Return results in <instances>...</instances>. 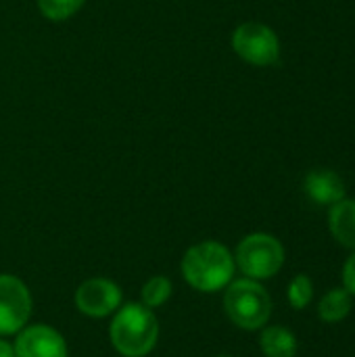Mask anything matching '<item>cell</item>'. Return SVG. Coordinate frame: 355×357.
Segmentation results:
<instances>
[{"mask_svg":"<svg viewBox=\"0 0 355 357\" xmlns=\"http://www.w3.org/2000/svg\"><path fill=\"white\" fill-rule=\"evenodd\" d=\"M232 50L249 65L270 67L280 56V42L272 27L247 21L232 31Z\"/></svg>","mask_w":355,"mask_h":357,"instance_id":"obj_5","label":"cell"},{"mask_svg":"<svg viewBox=\"0 0 355 357\" xmlns=\"http://www.w3.org/2000/svg\"><path fill=\"white\" fill-rule=\"evenodd\" d=\"M343 289L349 295H355V251L343 268Z\"/></svg>","mask_w":355,"mask_h":357,"instance_id":"obj_16","label":"cell"},{"mask_svg":"<svg viewBox=\"0 0 355 357\" xmlns=\"http://www.w3.org/2000/svg\"><path fill=\"white\" fill-rule=\"evenodd\" d=\"M349 312H352V295L345 289L328 291L318 305V316L326 324H335V322L345 320L349 316Z\"/></svg>","mask_w":355,"mask_h":357,"instance_id":"obj_12","label":"cell"},{"mask_svg":"<svg viewBox=\"0 0 355 357\" xmlns=\"http://www.w3.org/2000/svg\"><path fill=\"white\" fill-rule=\"evenodd\" d=\"M224 310L239 328L259 331L270 320L272 299L257 280L241 278L228 284L224 295Z\"/></svg>","mask_w":355,"mask_h":357,"instance_id":"obj_3","label":"cell"},{"mask_svg":"<svg viewBox=\"0 0 355 357\" xmlns=\"http://www.w3.org/2000/svg\"><path fill=\"white\" fill-rule=\"evenodd\" d=\"M109 335L119 356L144 357L157 345L159 324L153 310L142 303H128L115 314Z\"/></svg>","mask_w":355,"mask_h":357,"instance_id":"obj_2","label":"cell"},{"mask_svg":"<svg viewBox=\"0 0 355 357\" xmlns=\"http://www.w3.org/2000/svg\"><path fill=\"white\" fill-rule=\"evenodd\" d=\"M15 356L17 357H67L65 339L46 324L25 326L17 333L15 341Z\"/></svg>","mask_w":355,"mask_h":357,"instance_id":"obj_8","label":"cell"},{"mask_svg":"<svg viewBox=\"0 0 355 357\" xmlns=\"http://www.w3.org/2000/svg\"><path fill=\"white\" fill-rule=\"evenodd\" d=\"M328 226L333 236L347 249L355 251V201L343 199L333 205L328 215Z\"/></svg>","mask_w":355,"mask_h":357,"instance_id":"obj_10","label":"cell"},{"mask_svg":"<svg viewBox=\"0 0 355 357\" xmlns=\"http://www.w3.org/2000/svg\"><path fill=\"white\" fill-rule=\"evenodd\" d=\"M234 264L251 280H268L276 276L285 264V249L272 234L255 232L245 236L234 253Z\"/></svg>","mask_w":355,"mask_h":357,"instance_id":"obj_4","label":"cell"},{"mask_svg":"<svg viewBox=\"0 0 355 357\" xmlns=\"http://www.w3.org/2000/svg\"><path fill=\"white\" fill-rule=\"evenodd\" d=\"M180 270L192 289L201 293H216L232 282L236 264L228 247L218 241H203L184 253Z\"/></svg>","mask_w":355,"mask_h":357,"instance_id":"obj_1","label":"cell"},{"mask_svg":"<svg viewBox=\"0 0 355 357\" xmlns=\"http://www.w3.org/2000/svg\"><path fill=\"white\" fill-rule=\"evenodd\" d=\"M312 297H314V284H312L310 276H305V274L295 276L291 280V284H289V303H291V307L305 310L310 305Z\"/></svg>","mask_w":355,"mask_h":357,"instance_id":"obj_15","label":"cell"},{"mask_svg":"<svg viewBox=\"0 0 355 357\" xmlns=\"http://www.w3.org/2000/svg\"><path fill=\"white\" fill-rule=\"evenodd\" d=\"M218 357H232V356H218Z\"/></svg>","mask_w":355,"mask_h":357,"instance_id":"obj_18","label":"cell"},{"mask_svg":"<svg viewBox=\"0 0 355 357\" xmlns=\"http://www.w3.org/2000/svg\"><path fill=\"white\" fill-rule=\"evenodd\" d=\"M259 347L266 357H295L297 356V339L285 326H268L262 331Z\"/></svg>","mask_w":355,"mask_h":357,"instance_id":"obj_11","label":"cell"},{"mask_svg":"<svg viewBox=\"0 0 355 357\" xmlns=\"http://www.w3.org/2000/svg\"><path fill=\"white\" fill-rule=\"evenodd\" d=\"M40 13L48 19V21H65L69 17H73L86 0H36Z\"/></svg>","mask_w":355,"mask_h":357,"instance_id":"obj_14","label":"cell"},{"mask_svg":"<svg viewBox=\"0 0 355 357\" xmlns=\"http://www.w3.org/2000/svg\"><path fill=\"white\" fill-rule=\"evenodd\" d=\"M305 195L318 205H335L345 199V184L339 174L331 169H314L303 182Z\"/></svg>","mask_w":355,"mask_h":357,"instance_id":"obj_9","label":"cell"},{"mask_svg":"<svg viewBox=\"0 0 355 357\" xmlns=\"http://www.w3.org/2000/svg\"><path fill=\"white\" fill-rule=\"evenodd\" d=\"M31 316L27 287L10 274H0V335H17Z\"/></svg>","mask_w":355,"mask_h":357,"instance_id":"obj_6","label":"cell"},{"mask_svg":"<svg viewBox=\"0 0 355 357\" xmlns=\"http://www.w3.org/2000/svg\"><path fill=\"white\" fill-rule=\"evenodd\" d=\"M0 357H17L15 356V347L2 339H0Z\"/></svg>","mask_w":355,"mask_h":357,"instance_id":"obj_17","label":"cell"},{"mask_svg":"<svg viewBox=\"0 0 355 357\" xmlns=\"http://www.w3.org/2000/svg\"><path fill=\"white\" fill-rule=\"evenodd\" d=\"M75 305L90 318L111 316L121 305V289L109 278H90L75 291Z\"/></svg>","mask_w":355,"mask_h":357,"instance_id":"obj_7","label":"cell"},{"mask_svg":"<svg viewBox=\"0 0 355 357\" xmlns=\"http://www.w3.org/2000/svg\"><path fill=\"white\" fill-rule=\"evenodd\" d=\"M140 297H142V305L144 307H149V310L161 307L172 297V282H169V278L153 276L151 280L144 282V287L140 291Z\"/></svg>","mask_w":355,"mask_h":357,"instance_id":"obj_13","label":"cell"}]
</instances>
